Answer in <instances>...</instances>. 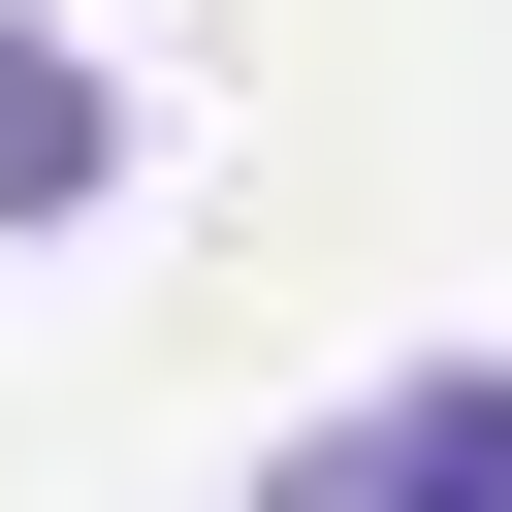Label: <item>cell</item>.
I'll return each instance as SVG.
<instances>
[{"mask_svg":"<svg viewBox=\"0 0 512 512\" xmlns=\"http://www.w3.org/2000/svg\"><path fill=\"white\" fill-rule=\"evenodd\" d=\"M256 512H512V352H416V384L288 416V448H256Z\"/></svg>","mask_w":512,"mask_h":512,"instance_id":"obj_1","label":"cell"},{"mask_svg":"<svg viewBox=\"0 0 512 512\" xmlns=\"http://www.w3.org/2000/svg\"><path fill=\"white\" fill-rule=\"evenodd\" d=\"M96 192H128V64H96L64 0H0V256H64Z\"/></svg>","mask_w":512,"mask_h":512,"instance_id":"obj_2","label":"cell"}]
</instances>
